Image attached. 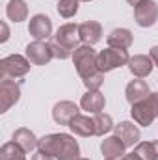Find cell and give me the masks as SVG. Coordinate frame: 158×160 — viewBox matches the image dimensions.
<instances>
[{
  "label": "cell",
  "mask_w": 158,
  "mask_h": 160,
  "mask_svg": "<svg viewBox=\"0 0 158 160\" xmlns=\"http://www.w3.org/2000/svg\"><path fill=\"white\" fill-rule=\"evenodd\" d=\"M117 160H141V158H140V157L132 151L130 155H123V157H121V158H117Z\"/></svg>",
  "instance_id": "30"
},
{
  "label": "cell",
  "mask_w": 158,
  "mask_h": 160,
  "mask_svg": "<svg viewBox=\"0 0 158 160\" xmlns=\"http://www.w3.org/2000/svg\"><path fill=\"white\" fill-rule=\"evenodd\" d=\"M26 153L15 143V142H7L0 147V160H26Z\"/></svg>",
  "instance_id": "23"
},
{
  "label": "cell",
  "mask_w": 158,
  "mask_h": 160,
  "mask_svg": "<svg viewBox=\"0 0 158 160\" xmlns=\"http://www.w3.org/2000/svg\"><path fill=\"white\" fill-rule=\"evenodd\" d=\"M106 43L108 47H114V48H130L132 43H134V36L128 28H116L108 34L106 38Z\"/></svg>",
  "instance_id": "20"
},
{
  "label": "cell",
  "mask_w": 158,
  "mask_h": 160,
  "mask_svg": "<svg viewBox=\"0 0 158 160\" xmlns=\"http://www.w3.org/2000/svg\"><path fill=\"white\" fill-rule=\"evenodd\" d=\"M149 56L153 58V62H155V65L158 67V45H155L151 50H149Z\"/></svg>",
  "instance_id": "29"
},
{
  "label": "cell",
  "mask_w": 158,
  "mask_h": 160,
  "mask_svg": "<svg viewBox=\"0 0 158 160\" xmlns=\"http://www.w3.org/2000/svg\"><path fill=\"white\" fill-rule=\"evenodd\" d=\"M78 4H80V0H60L56 9H58V13H60L63 19H71V17L77 15Z\"/></svg>",
  "instance_id": "25"
},
{
  "label": "cell",
  "mask_w": 158,
  "mask_h": 160,
  "mask_svg": "<svg viewBox=\"0 0 158 160\" xmlns=\"http://www.w3.org/2000/svg\"><path fill=\"white\" fill-rule=\"evenodd\" d=\"M50 47H52V54H54V58H58V60L73 58V52H75V50H71V48H67V47H63V45L56 43V41H52V43H50Z\"/></svg>",
  "instance_id": "26"
},
{
  "label": "cell",
  "mask_w": 158,
  "mask_h": 160,
  "mask_svg": "<svg viewBox=\"0 0 158 160\" xmlns=\"http://www.w3.org/2000/svg\"><path fill=\"white\" fill-rule=\"evenodd\" d=\"M78 114H80V108L75 102H71V101H60L52 108V119L56 121L58 125H67L69 127V123L75 119Z\"/></svg>",
  "instance_id": "12"
},
{
  "label": "cell",
  "mask_w": 158,
  "mask_h": 160,
  "mask_svg": "<svg viewBox=\"0 0 158 160\" xmlns=\"http://www.w3.org/2000/svg\"><path fill=\"white\" fill-rule=\"evenodd\" d=\"M21 99V86L13 78H2L0 82V112H7Z\"/></svg>",
  "instance_id": "7"
},
{
  "label": "cell",
  "mask_w": 158,
  "mask_h": 160,
  "mask_svg": "<svg viewBox=\"0 0 158 160\" xmlns=\"http://www.w3.org/2000/svg\"><path fill=\"white\" fill-rule=\"evenodd\" d=\"M69 128L73 134L82 136V138H89V136H95V121L89 116H82L78 114L75 119L69 123Z\"/></svg>",
  "instance_id": "19"
},
{
  "label": "cell",
  "mask_w": 158,
  "mask_h": 160,
  "mask_svg": "<svg viewBox=\"0 0 158 160\" xmlns=\"http://www.w3.org/2000/svg\"><path fill=\"white\" fill-rule=\"evenodd\" d=\"M130 116L141 127H149L153 121L158 118V93H153L149 97H145L143 101L132 104L130 108Z\"/></svg>",
  "instance_id": "3"
},
{
  "label": "cell",
  "mask_w": 158,
  "mask_h": 160,
  "mask_svg": "<svg viewBox=\"0 0 158 160\" xmlns=\"http://www.w3.org/2000/svg\"><path fill=\"white\" fill-rule=\"evenodd\" d=\"M134 153L141 160H158V140H155V142H140L134 147Z\"/></svg>",
  "instance_id": "22"
},
{
  "label": "cell",
  "mask_w": 158,
  "mask_h": 160,
  "mask_svg": "<svg viewBox=\"0 0 158 160\" xmlns=\"http://www.w3.org/2000/svg\"><path fill=\"white\" fill-rule=\"evenodd\" d=\"M32 62L26 56L21 54H9L6 58H2L0 62V71H2V78H21L30 71Z\"/></svg>",
  "instance_id": "5"
},
{
  "label": "cell",
  "mask_w": 158,
  "mask_h": 160,
  "mask_svg": "<svg viewBox=\"0 0 158 160\" xmlns=\"http://www.w3.org/2000/svg\"><path fill=\"white\" fill-rule=\"evenodd\" d=\"M134 19L136 24L141 28H149L156 24L158 21V4L155 0H143L134 8Z\"/></svg>",
  "instance_id": "6"
},
{
  "label": "cell",
  "mask_w": 158,
  "mask_h": 160,
  "mask_svg": "<svg viewBox=\"0 0 158 160\" xmlns=\"http://www.w3.org/2000/svg\"><path fill=\"white\" fill-rule=\"evenodd\" d=\"M37 149L54 157L56 160H78L80 158V145L71 134L54 132L39 138Z\"/></svg>",
  "instance_id": "1"
},
{
  "label": "cell",
  "mask_w": 158,
  "mask_h": 160,
  "mask_svg": "<svg viewBox=\"0 0 158 160\" xmlns=\"http://www.w3.org/2000/svg\"><path fill=\"white\" fill-rule=\"evenodd\" d=\"M78 32H80V41L84 45L93 47L95 43H99L102 39V26L97 21H84L78 26Z\"/></svg>",
  "instance_id": "15"
},
{
  "label": "cell",
  "mask_w": 158,
  "mask_h": 160,
  "mask_svg": "<svg viewBox=\"0 0 158 160\" xmlns=\"http://www.w3.org/2000/svg\"><path fill=\"white\" fill-rule=\"evenodd\" d=\"M151 95V89H149V84L141 78H136V80H130L126 84V89H125V97L130 104H136L140 101H143L145 97Z\"/></svg>",
  "instance_id": "16"
},
{
  "label": "cell",
  "mask_w": 158,
  "mask_h": 160,
  "mask_svg": "<svg viewBox=\"0 0 158 160\" xmlns=\"http://www.w3.org/2000/svg\"><path fill=\"white\" fill-rule=\"evenodd\" d=\"M106 106V99L99 89H87L82 99H80V108L86 110L87 114H101Z\"/></svg>",
  "instance_id": "13"
},
{
  "label": "cell",
  "mask_w": 158,
  "mask_h": 160,
  "mask_svg": "<svg viewBox=\"0 0 158 160\" xmlns=\"http://www.w3.org/2000/svg\"><path fill=\"white\" fill-rule=\"evenodd\" d=\"M6 15L13 22H22L28 17V4L24 0H9L6 6Z\"/></svg>",
  "instance_id": "21"
},
{
  "label": "cell",
  "mask_w": 158,
  "mask_h": 160,
  "mask_svg": "<svg viewBox=\"0 0 158 160\" xmlns=\"http://www.w3.org/2000/svg\"><path fill=\"white\" fill-rule=\"evenodd\" d=\"M11 142H15L24 153H32L36 147H37V143H39V138L30 130V128H26V127H21V128H17L15 132H13V136H11Z\"/></svg>",
  "instance_id": "18"
},
{
  "label": "cell",
  "mask_w": 158,
  "mask_h": 160,
  "mask_svg": "<svg viewBox=\"0 0 158 160\" xmlns=\"http://www.w3.org/2000/svg\"><path fill=\"white\" fill-rule=\"evenodd\" d=\"M126 2H128V4H130L132 8H136V6H138L140 2H143V0H126Z\"/></svg>",
  "instance_id": "31"
},
{
  "label": "cell",
  "mask_w": 158,
  "mask_h": 160,
  "mask_svg": "<svg viewBox=\"0 0 158 160\" xmlns=\"http://www.w3.org/2000/svg\"><path fill=\"white\" fill-rule=\"evenodd\" d=\"M97 56L99 54L95 52V48L91 45H80L73 52V63H75L77 73H78V77L82 78L84 84L87 80L99 77V75H104L97 67Z\"/></svg>",
  "instance_id": "2"
},
{
  "label": "cell",
  "mask_w": 158,
  "mask_h": 160,
  "mask_svg": "<svg viewBox=\"0 0 158 160\" xmlns=\"http://www.w3.org/2000/svg\"><path fill=\"white\" fill-rule=\"evenodd\" d=\"M26 58L32 62V65H47L54 54H52V47L47 41H32L26 45Z\"/></svg>",
  "instance_id": "8"
},
{
  "label": "cell",
  "mask_w": 158,
  "mask_h": 160,
  "mask_svg": "<svg viewBox=\"0 0 158 160\" xmlns=\"http://www.w3.org/2000/svg\"><path fill=\"white\" fill-rule=\"evenodd\" d=\"M80 2H91V0H80Z\"/></svg>",
  "instance_id": "33"
},
{
  "label": "cell",
  "mask_w": 158,
  "mask_h": 160,
  "mask_svg": "<svg viewBox=\"0 0 158 160\" xmlns=\"http://www.w3.org/2000/svg\"><path fill=\"white\" fill-rule=\"evenodd\" d=\"M80 24H75V22H67V24H62L58 30H56V36H54V41L75 50L78 47L80 41V32H78Z\"/></svg>",
  "instance_id": "11"
},
{
  "label": "cell",
  "mask_w": 158,
  "mask_h": 160,
  "mask_svg": "<svg viewBox=\"0 0 158 160\" xmlns=\"http://www.w3.org/2000/svg\"><path fill=\"white\" fill-rule=\"evenodd\" d=\"M28 32L36 41H47L52 36V21L48 15L37 13L30 19L28 22Z\"/></svg>",
  "instance_id": "9"
},
{
  "label": "cell",
  "mask_w": 158,
  "mask_h": 160,
  "mask_svg": "<svg viewBox=\"0 0 158 160\" xmlns=\"http://www.w3.org/2000/svg\"><path fill=\"white\" fill-rule=\"evenodd\" d=\"M30 160H56L54 157H50V155H47V153H43V151H39L37 149V153H34L32 155V158Z\"/></svg>",
  "instance_id": "27"
},
{
  "label": "cell",
  "mask_w": 158,
  "mask_h": 160,
  "mask_svg": "<svg viewBox=\"0 0 158 160\" xmlns=\"http://www.w3.org/2000/svg\"><path fill=\"white\" fill-rule=\"evenodd\" d=\"M114 134L126 145V149L138 145L140 138H141V132H140L138 125H134L132 121H121V123H117L114 127Z\"/></svg>",
  "instance_id": "10"
},
{
  "label": "cell",
  "mask_w": 158,
  "mask_h": 160,
  "mask_svg": "<svg viewBox=\"0 0 158 160\" xmlns=\"http://www.w3.org/2000/svg\"><path fill=\"white\" fill-rule=\"evenodd\" d=\"M125 151H126V145L119 140L116 134H114V136H108V138H104V140L101 142V153H102L104 158L117 160V158H121L123 155H126Z\"/></svg>",
  "instance_id": "17"
},
{
  "label": "cell",
  "mask_w": 158,
  "mask_h": 160,
  "mask_svg": "<svg viewBox=\"0 0 158 160\" xmlns=\"http://www.w3.org/2000/svg\"><path fill=\"white\" fill-rule=\"evenodd\" d=\"M78 160H89V158H84V157H80V158Z\"/></svg>",
  "instance_id": "32"
},
{
  "label": "cell",
  "mask_w": 158,
  "mask_h": 160,
  "mask_svg": "<svg viewBox=\"0 0 158 160\" xmlns=\"http://www.w3.org/2000/svg\"><path fill=\"white\" fill-rule=\"evenodd\" d=\"M128 69L136 78H145V77H149L153 73L155 62L147 54H136V56H132L128 60Z\"/></svg>",
  "instance_id": "14"
},
{
  "label": "cell",
  "mask_w": 158,
  "mask_h": 160,
  "mask_svg": "<svg viewBox=\"0 0 158 160\" xmlns=\"http://www.w3.org/2000/svg\"><path fill=\"white\" fill-rule=\"evenodd\" d=\"M0 26H2V38H0V41H2V43H6V41L9 39V30H7V24H6V22H0Z\"/></svg>",
  "instance_id": "28"
},
{
  "label": "cell",
  "mask_w": 158,
  "mask_h": 160,
  "mask_svg": "<svg viewBox=\"0 0 158 160\" xmlns=\"http://www.w3.org/2000/svg\"><path fill=\"white\" fill-rule=\"evenodd\" d=\"M104 160H110V158H104Z\"/></svg>",
  "instance_id": "34"
},
{
  "label": "cell",
  "mask_w": 158,
  "mask_h": 160,
  "mask_svg": "<svg viewBox=\"0 0 158 160\" xmlns=\"http://www.w3.org/2000/svg\"><path fill=\"white\" fill-rule=\"evenodd\" d=\"M128 52L125 48H114V47H108L104 50L99 52L97 56V67L101 73H110L117 67H123V65H128Z\"/></svg>",
  "instance_id": "4"
},
{
  "label": "cell",
  "mask_w": 158,
  "mask_h": 160,
  "mask_svg": "<svg viewBox=\"0 0 158 160\" xmlns=\"http://www.w3.org/2000/svg\"><path fill=\"white\" fill-rule=\"evenodd\" d=\"M93 121H95V136H104V134H108L116 125H114V121L112 118L108 116V114H95L93 116Z\"/></svg>",
  "instance_id": "24"
}]
</instances>
